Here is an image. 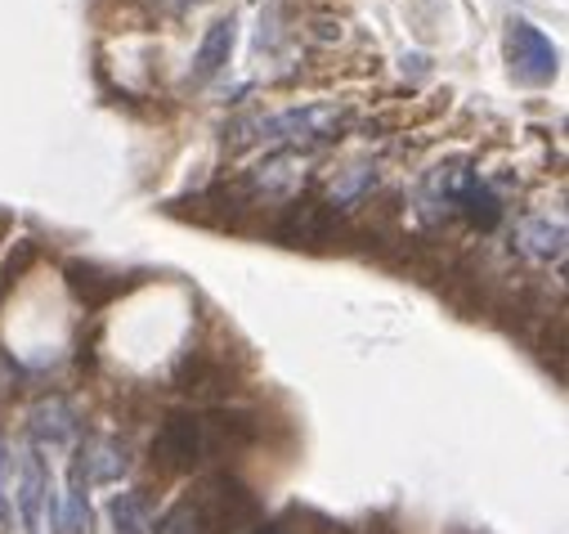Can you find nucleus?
Instances as JSON below:
<instances>
[{"label": "nucleus", "mask_w": 569, "mask_h": 534, "mask_svg": "<svg viewBox=\"0 0 569 534\" xmlns=\"http://www.w3.org/2000/svg\"><path fill=\"white\" fill-rule=\"evenodd\" d=\"M507 59H511V72L520 81H529V86H547L556 77V68H560L556 46L533 23H525V19H516L507 28Z\"/></svg>", "instance_id": "obj_2"}, {"label": "nucleus", "mask_w": 569, "mask_h": 534, "mask_svg": "<svg viewBox=\"0 0 569 534\" xmlns=\"http://www.w3.org/2000/svg\"><path fill=\"white\" fill-rule=\"evenodd\" d=\"M77 432L72 423V409H68V399H41V405L32 409V441L37 445H63L68 436Z\"/></svg>", "instance_id": "obj_11"}, {"label": "nucleus", "mask_w": 569, "mask_h": 534, "mask_svg": "<svg viewBox=\"0 0 569 534\" xmlns=\"http://www.w3.org/2000/svg\"><path fill=\"white\" fill-rule=\"evenodd\" d=\"M211 454V436H207V423L202 414L193 409H171L158 427V441H153V463L162 472H193L202 467Z\"/></svg>", "instance_id": "obj_1"}, {"label": "nucleus", "mask_w": 569, "mask_h": 534, "mask_svg": "<svg viewBox=\"0 0 569 534\" xmlns=\"http://www.w3.org/2000/svg\"><path fill=\"white\" fill-rule=\"evenodd\" d=\"M90 525V507H86V463L77 454L72 463V476H68V512H63V530L68 534H86Z\"/></svg>", "instance_id": "obj_15"}, {"label": "nucleus", "mask_w": 569, "mask_h": 534, "mask_svg": "<svg viewBox=\"0 0 569 534\" xmlns=\"http://www.w3.org/2000/svg\"><path fill=\"white\" fill-rule=\"evenodd\" d=\"M32 260H37V243H19V251L6 260V279H10V284L23 279V275L32 270Z\"/></svg>", "instance_id": "obj_18"}, {"label": "nucleus", "mask_w": 569, "mask_h": 534, "mask_svg": "<svg viewBox=\"0 0 569 534\" xmlns=\"http://www.w3.org/2000/svg\"><path fill=\"white\" fill-rule=\"evenodd\" d=\"M180 386L193 390V395H220V390H229V373L211 359H189L180 368Z\"/></svg>", "instance_id": "obj_14"}, {"label": "nucleus", "mask_w": 569, "mask_h": 534, "mask_svg": "<svg viewBox=\"0 0 569 534\" xmlns=\"http://www.w3.org/2000/svg\"><path fill=\"white\" fill-rule=\"evenodd\" d=\"M449 194H453V202L462 207V216H467L476 229H493V225L502 220V202L493 198L489 185H480V180H471V176H449Z\"/></svg>", "instance_id": "obj_7"}, {"label": "nucleus", "mask_w": 569, "mask_h": 534, "mask_svg": "<svg viewBox=\"0 0 569 534\" xmlns=\"http://www.w3.org/2000/svg\"><path fill=\"white\" fill-rule=\"evenodd\" d=\"M10 449H6V441H0V525H10L14 521V507H10Z\"/></svg>", "instance_id": "obj_17"}, {"label": "nucleus", "mask_w": 569, "mask_h": 534, "mask_svg": "<svg viewBox=\"0 0 569 534\" xmlns=\"http://www.w3.org/2000/svg\"><path fill=\"white\" fill-rule=\"evenodd\" d=\"M68 284H72V293H77V297H81L90 310L108 306V301L121 293V279L103 275L99 265H90V260H72V265H68Z\"/></svg>", "instance_id": "obj_8"}, {"label": "nucleus", "mask_w": 569, "mask_h": 534, "mask_svg": "<svg viewBox=\"0 0 569 534\" xmlns=\"http://www.w3.org/2000/svg\"><path fill=\"white\" fill-rule=\"evenodd\" d=\"M158 534H220L216 521L202 512L198 498H180L176 507H167V516L158 521Z\"/></svg>", "instance_id": "obj_12"}, {"label": "nucleus", "mask_w": 569, "mask_h": 534, "mask_svg": "<svg viewBox=\"0 0 569 534\" xmlns=\"http://www.w3.org/2000/svg\"><path fill=\"white\" fill-rule=\"evenodd\" d=\"M50 476H46V463H41V449L32 445L23 454V472H19V507H23V534H46V503L54 512V498H50Z\"/></svg>", "instance_id": "obj_6"}, {"label": "nucleus", "mask_w": 569, "mask_h": 534, "mask_svg": "<svg viewBox=\"0 0 569 534\" xmlns=\"http://www.w3.org/2000/svg\"><path fill=\"white\" fill-rule=\"evenodd\" d=\"M207 423V436H211V449L216 445H229V449H247L251 441H256V418L251 414H242V409H216L211 418H202Z\"/></svg>", "instance_id": "obj_9"}, {"label": "nucleus", "mask_w": 569, "mask_h": 534, "mask_svg": "<svg viewBox=\"0 0 569 534\" xmlns=\"http://www.w3.org/2000/svg\"><path fill=\"white\" fill-rule=\"evenodd\" d=\"M233 19H220V23H211V32L202 37V50H198V59H193V77L198 81H207V77H216L224 63H229V55H233Z\"/></svg>", "instance_id": "obj_10"}, {"label": "nucleus", "mask_w": 569, "mask_h": 534, "mask_svg": "<svg viewBox=\"0 0 569 534\" xmlns=\"http://www.w3.org/2000/svg\"><path fill=\"white\" fill-rule=\"evenodd\" d=\"M520 247L538 260H560L565 256V229L551 220H525L520 225Z\"/></svg>", "instance_id": "obj_13"}, {"label": "nucleus", "mask_w": 569, "mask_h": 534, "mask_svg": "<svg viewBox=\"0 0 569 534\" xmlns=\"http://www.w3.org/2000/svg\"><path fill=\"white\" fill-rule=\"evenodd\" d=\"M112 530H117V534H149L144 503H139L134 494H117V498H112Z\"/></svg>", "instance_id": "obj_16"}, {"label": "nucleus", "mask_w": 569, "mask_h": 534, "mask_svg": "<svg viewBox=\"0 0 569 534\" xmlns=\"http://www.w3.org/2000/svg\"><path fill=\"white\" fill-rule=\"evenodd\" d=\"M198 503H202V512L216 521V530H238V525H251L256 521V512H260V503H256V494L238 481V476H229V472H216V476H207V485L193 494Z\"/></svg>", "instance_id": "obj_3"}, {"label": "nucleus", "mask_w": 569, "mask_h": 534, "mask_svg": "<svg viewBox=\"0 0 569 534\" xmlns=\"http://www.w3.org/2000/svg\"><path fill=\"white\" fill-rule=\"evenodd\" d=\"M346 126L341 108H306V112H282L260 121V140H332L337 130Z\"/></svg>", "instance_id": "obj_5"}, {"label": "nucleus", "mask_w": 569, "mask_h": 534, "mask_svg": "<svg viewBox=\"0 0 569 534\" xmlns=\"http://www.w3.org/2000/svg\"><path fill=\"white\" fill-rule=\"evenodd\" d=\"M273 238L288 243V247H328L337 238V211L323 207V202H292L288 211H282V220L273 225Z\"/></svg>", "instance_id": "obj_4"}, {"label": "nucleus", "mask_w": 569, "mask_h": 534, "mask_svg": "<svg viewBox=\"0 0 569 534\" xmlns=\"http://www.w3.org/2000/svg\"><path fill=\"white\" fill-rule=\"evenodd\" d=\"M256 534H282V525H256Z\"/></svg>", "instance_id": "obj_19"}]
</instances>
